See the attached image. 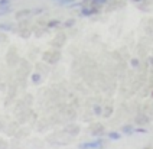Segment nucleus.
Listing matches in <instances>:
<instances>
[{
  "label": "nucleus",
  "instance_id": "obj_1",
  "mask_svg": "<svg viewBox=\"0 0 153 149\" xmlns=\"http://www.w3.org/2000/svg\"><path fill=\"white\" fill-rule=\"evenodd\" d=\"M98 12H100L98 7H93V6H91V7H82L79 13H81L82 16H93V15H97Z\"/></svg>",
  "mask_w": 153,
  "mask_h": 149
},
{
  "label": "nucleus",
  "instance_id": "obj_2",
  "mask_svg": "<svg viewBox=\"0 0 153 149\" xmlns=\"http://www.w3.org/2000/svg\"><path fill=\"white\" fill-rule=\"evenodd\" d=\"M101 140H95V142H91V143H84V145H81V148L82 149H90V148H98V146H101Z\"/></svg>",
  "mask_w": 153,
  "mask_h": 149
},
{
  "label": "nucleus",
  "instance_id": "obj_3",
  "mask_svg": "<svg viewBox=\"0 0 153 149\" xmlns=\"http://www.w3.org/2000/svg\"><path fill=\"white\" fill-rule=\"evenodd\" d=\"M12 3V0H0V9L3 10H7L9 9V4Z\"/></svg>",
  "mask_w": 153,
  "mask_h": 149
},
{
  "label": "nucleus",
  "instance_id": "obj_4",
  "mask_svg": "<svg viewBox=\"0 0 153 149\" xmlns=\"http://www.w3.org/2000/svg\"><path fill=\"white\" fill-rule=\"evenodd\" d=\"M88 1H91L94 6H102L104 3H107V0H84V3H88Z\"/></svg>",
  "mask_w": 153,
  "mask_h": 149
},
{
  "label": "nucleus",
  "instance_id": "obj_5",
  "mask_svg": "<svg viewBox=\"0 0 153 149\" xmlns=\"http://www.w3.org/2000/svg\"><path fill=\"white\" fill-rule=\"evenodd\" d=\"M58 25H61V22L58 20V19H53V20H51V22H48V26H49V28L58 26Z\"/></svg>",
  "mask_w": 153,
  "mask_h": 149
},
{
  "label": "nucleus",
  "instance_id": "obj_6",
  "mask_svg": "<svg viewBox=\"0 0 153 149\" xmlns=\"http://www.w3.org/2000/svg\"><path fill=\"white\" fill-rule=\"evenodd\" d=\"M108 136H110L111 139H119L120 135L119 133H116V132H111V133H108Z\"/></svg>",
  "mask_w": 153,
  "mask_h": 149
},
{
  "label": "nucleus",
  "instance_id": "obj_7",
  "mask_svg": "<svg viewBox=\"0 0 153 149\" xmlns=\"http://www.w3.org/2000/svg\"><path fill=\"white\" fill-rule=\"evenodd\" d=\"M71 1H75V0H59V1H58V4H59V6H64V4L71 3Z\"/></svg>",
  "mask_w": 153,
  "mask_h": 149
},
{
  "label": "nucleus",
  "instance_id": "obj_8",
  "mask_svg": "<svg viewBox=\"0 0 153 149\" xmlns=\"http://www.w3.org/2000/svg\"><path fill=\"white\" fill-rule=\"evenodd\" d=\"M0 29H3V31H10L12 26H10V25H6V23H3V25H0Z\"/></svg>",
  "mask_w": 153,
  "mask_h": 149
},
{
  "label": "nucleus",
  "instance_id": "obj_9",
  "mask_svg": "<svg viewBox=\"0 0 153 149\" xmlns=\"http://www.w3.org/2000/svg\"><path fill=\"white\" fill-rule=\"evenodd\" d=\"M39 78H41V77L36 74V75H33V77H32V81H33V83H38V81H39Z\"/></svg>",
  "mask_w": 153,
  "mask_h": 149
},
{
  "label": "nucleus",
  "instance_id": "obj_10",
  "mask_svg": "<svg viewBox=\"0 0 153 149\" xmlns=\"http://www.w3.org/2000/svg\"><path fill=\"white\" fill-rule=\"evenodd\" d=\"M123 130L126 132V133H130V132H131V127H130V126H124V127H123Z\"/></svg>",
  "mask_w": 153,
  "mask_h": 149
},
{
  "label": "nucleus",
  "instance_id": "obj_11",
  "mask_svg": "<svg viewBox=\"0 0 153 149\" xmlns=\"http://www.w3.org/2000/svg\"><path fill=\"white\" fill-rule=\"evenodd\" d=\"M72 23H74V20H69V22H67V23H65V26H69V25H72Z\"/></svg>",
  "mask_w": 153,
  "mask_h": 149
},
{
  "label": "nucleus",
  "instance_id": "obj_12",
  "mask_svg": "<svg viewBox=\"0 0 153 149\" xmlns=\"http://www.w3.org/2000/svg\"><path fill=\"white\" fill-rule=\"evenodd\" d=\"M131 64H133V65L136 67V65H137V64H139V62H137V60H133V61H131Z\"/></svg>",
  "mask_w": 153,
  "mask_h": 149
},
{
  "label": "nucleus",
  "instance_id": "obj_13",
  "mask_svg": "<svg viewBox=\"0 0 153 149\" xmlns=\"http://www.w3.org/2000/svg\"><path fill=\"white\" fill-rule=\"evenodd\" d=\"M134 1H140V0H134Z\"/></svg>",
  "mask_w": 153,
  "mask_h": 149
},
{
  "label": "nucleus",
  "instance_id": "obj_14",
  "mask_svg": "<svg viewBox=\"0 0 153 149\" xmlns=\"http://www.w3.org/2000/svg\"><path fill=\"white\" fill-rule=\"evenodd\" d=\"M58 1H59V0H58Z\"/></svg>",
  "mask_w": 153,
  "mask_h": 149
}]
</instances>
